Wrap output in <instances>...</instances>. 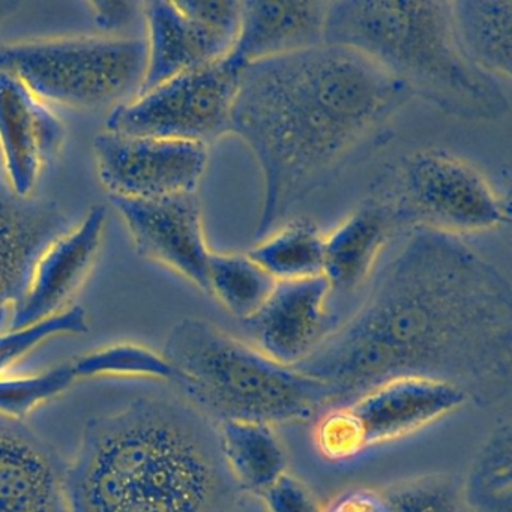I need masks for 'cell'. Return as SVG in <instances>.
Segmentation results:
<instances>
[{
	"label": "cell",
	"instance_id": "1",
	"mask_svg": "<svg viewBox=\"0 0 512 512\" xmlns=\"http://www.w3.org/2000/svg\"><path fill=\"white\" fill-rule=\"evenodd\" d=\"M512 290L461 238L416 232L383 269L352 319L298 365L322 383L326 410L397 377H431L470 398L511 377Z\"/></svg>",
	"mask_w": 512,
	"mask_h": 512
},
{
	"label": "cell",
	"instance_id": "2",
	"mask_svg": "<svg viewBox=\"0 0 512 512\" xmlns=\"http://www.w3.org/2000/svg\"><path fill=\"white\" fill-rule=\"evenodd\" d=\"M410 100L367 56L332 44L242 68L230 134L250 148L262 172L256 238L376 142Z\"/></svg>",
	"mask_w": 512,
	"mask_h": 512
},
{
	"label": "cell",
	"instance_id": "3",
	"mask_svg": "<svg viewBox=\"0 0 512 512\" xmlns=\"http://www.w3.org/2000/svg\"><path fill=\"white\" fill-rule=\"evenodd\" d=\"M68 512H235L218 425L187 397L142 395L92 416L64 466Z\"/></svg>",
	"mask_w": 512,
	"mask_h": 512
},
{
	"label": "cell",
	"instance_id": "4",
	"mask_svg": "<svg viewBox=\"0 0 512 512\" xmlns=\"http://www.w3.org/2000/svg\"><path fill=\"white\" fill-rule=\"evenodd\" d=\"M325 44L367 56L446 115L488 122L509 112L502 83L458 47L449 2H328Z\"/></svg>",
	"mask_w": 512,
	"mask_h": 512
},
{
	"label": "cell",
	"instance_id": "5",
	"mask_svg": "<svg viewBox=\"0 0 512 512\" xmlns=\"http://www.w3.org/2000/svg\"><path fill=\"white\" fill-rule=\"evenodd\" d=\"M163 355L175 368L176 386L215 422L287 424L326 410L319 380L274 361L208 320H179Z\"/></svg>",
	"mask_w": 512,
	"mask_h": 512
},
{
	"label": "cell",
	"instance_id": "6",
	"mask_svg": "<svg viewBox=\"0 0 512 512\" xmlns=\"http://www.w3.org/2000/svg\"><path fill=\"white\" fill-rule=\"evenodd\" d=\"M368 196L382 203L400 235L461 238L509 223L508 197L481 169L443 148H424L392 164Z\"/></svg>",
	"mask_w": 512,
	"mask_h": 512
},
{
	"label": "cell",
	"instance_id": "7",
	"mask_svg": "<svg viewBox=\"0 0 512 512\" xmlns=\"http://www.w3.org/2000/svg\"><path fill=\"white\" fill-rule=\"evenodd\" d=\"M145 38L71 35L0 44V70L14 74L49 104L97 109L139 94Z\"/></svg>",
	"mask_w": 512,
	"mask_h": 512
},
{
	"label": "cell",
	"instance_id": "8",
	"mask_svg": "<svg viewBox=\"0 0 512 512\" xmlns=\"http://www.w3.org/2000/svg\"><path fill=\"white\" fill-rule=\"evenodd\" d=\"M472 400L461 386L431 377H397L319 416L314 443L329 461H349L409 436Z\"/></svg>",
	"mask_w": 512,
	"mask_h": 512
},
{
	"label": "cell",
	"instance_id": "9",
	"mask_svg": "<svg viewBox=\"0 0 512 512\" xmlns=\"http://www.w3.org/2000/svg\"><path fill=\"white\" fill-rule=\"evenodd\" d=\"M242 68L229 58L175 77L118 104L106 131L160 137L208 146L230 134V118Z\"/></svg>",
	"mask_w": 512,
	"mask_h": 512
},
{
	"label": "cell",
	"instance_id": "10",
	"mask_svg": "<svg viewBox=\"0 0 512 512\" xmlns=\"http://www.w3.org/2000/svg\"><path fill=\"white\" fill-rule=\"evenodd\" d=\"M242 2H143L146 68L139 94L227 58Z\"/></svg>",
	"mask_w": 512,
	"mask_h": 512
},
{
	"label": "cell",
	"instance_id": "11",
	"mask_svg": "<svg viewBox=\"0 0 512 512\" xmlns=\"http://www.w3.org/2000/svg\"><path fill=\"white\" fill-rule=\"evenodd\" d=\"M95 166L109 197L164 199L197 193L209 161L200 143L124 136L104 130L94 139Z\"/></svg>",
	"mask_w": 512,
	"mask_h": 512
},
{
	"label": "cell",
	"instance_id": "12",
	"mask_svg": "<svg viewBox=\"0 0 512 512\" xmlns=\"http://www.w3.org/2000/svg\"><path fill=\"white\" fill-rule=\"evenodd\" d=\"M109 199L139 254L172 269L208 293L209 262L214 251L206 242L197 193L152 200Z\"/></svg>",
	"mask_w": 512,
	"mask_h": 512
},
{
	"label": "cell",
	"instance_id": "13",
	"mask_svg": "<svg viewBox=\"0 0 512 512\" xmlns=\"http://www.w3.org/2000/svg\"><path fill=\"white\" fill-rule=\"evenodd\" d=\"M334 295L325 275L278 283L265 305L244 322L251 344L280 364L298 367L340 328Z\"/></svg>",
	"mask_w": 512,
	"mask_h": 512
},
{
	"label": "cell",
	"instance_id": "14",
	"mask_svg": "<svg viewBox=\"0 0 512 512\" xmlns=\"http://www.w3.org/2000/svg\"><path fill=\"white\" fill-rule=\"evenodd\" d=\"M64 122L14 74L0 70V160L16 196L32 199L47 167L61 154Z\"/></svg>",
	"mask_w": 512,
	"mask_h": 512
},
{
	"label": "cell",
	"instance_id": "15",
	"mask_svg": "<svg viewBox=\"0 0 512 512\" xmlns=\"http://www.w3.org/2000/svg\"><path fill=\"white\" fill-rule=\"evenodd\" d=\"M107 221L106 206H92L76 226L41 253L8 328L32 325L70 308L97 262Z\"/></svg>",
	"mask_w": 512,
	"mask_h": 512
},
{
	"label": "cell",
	"instance_id": "16",
	"mask_svg": "<svg viewBox=\"0 0 512 512\" xmlns=\"http://www.w3.org/2000/svg\"><path fill=\"white\" fill-rule=\"evenodd\" d=\"M68 229L61 206L22 199L0 179V328L10 322L38 257Z\"/></svg>",
	"mask_w": 512,
	"mask_h": 512
},
{
	"label": "cell",
	"instance_id": "17",
	"mask_svg": "<svg viewBox=\"0 0 512 512\" xmlns=\"http://www.w3.org/2000/svg\"><path fill=\"white\" fill-rule=\"evenodd\" d=\"M0 512H68L64 466L23 422L0 416Z\"/></svg>",
	"mask_w": 512,
	"mask_h": 512
},
{
	"label": "cell",
	"instance_id": "18",
	"mask_svg": "<svg viewBox=\"0 0 512 512\" xmlns=\"http://www.w3.org/2000/svg\"><path fill=\"white\" fill-rule=\"evenodd\" d=\"M326 10L328 2H242L227 58L244 68L325 44Z\"/></svg>",
	"mask_w": 512,
	"mask_h": 512
},
{
	"label": "cell",
	"instance_id": "19",
	"mask_svg": "<svg viewBox=\"0 0 512 512\" xmlns=\"http://www.w3.org/2000/svg\"><path fill=\"white\" fill-rule=\"evenodd\" d=\"M400 235L388 209L367 199L326 235L323 275L335 295H350L367 283L389 242Z\"/></svg>",
	"mask_w": 512,
	"mask_h": 512
},
{
	"label": "cell",
	"instance_id": "20",
	"mask_svg": "<svg viewBox=\"0 0 512 512\" xmlns=\"http://www.w3.org/2000/svg\"><path fill=\"white\" fill-rule=\"evenodd\" d=\"M452 31L463 55L497 82L511 79V0L449 2Z\"/></svg>",
	"mask_w": 512,
	"mask_h": 512
},
{
	"label": "cell",
	"instance_id": "21",
	"mask_svg": "<svg viewBox=\"0 0 512 512\" xmlns=\"http://www.w3.org/2000/svg\"><path fill=\"white\" fill-rule=\"evenodd\" d=\"M221 454L239 490L262 496L286 475L287 457L274 425L217 422Z\"/></svg>",
	"mask_w": 512,
	"mask_h": 512
},
{
	"label": "cell",
	"instance_id": "22",
	"mask_svg": "<svg viewBox=\"0 0 512 512\" xmlns=\"http://www.w3.org/2000/svg\"><path fill=\"white\" fill-rule=\"evenodd\" d=\"M326 235L307 218L287 221L257 239L248 256L278 283L323 275Z\"/></svg>",
	"mask_w": 512,
	"mask_h": 512
},
{
	"label": "cell",
	"instance_id": "23",
	"mask_svg": "<svg viewBox=\"0 0 512 512\" xmlns=\"http://www.w3.org/2000/svg\"><path fill=\"white\" fill-rule=\"evenodd\" d=\"M277 284L248 254L212 253L208 293L242 322L265 305Z\"/></svg>",
	"mask_w": 512,
	"mask_h": 512
},
{
	"label": "cell",
	"instance_id": "24",
	"mask_svg": "<svg viewBox=\"0 0 512 512\" xmlns=\"http://www.w3.org/2000/svg\"><path fill=\"white\" fill-rule=\"evenodd\" d=\"M77 379H148L176 385L178 376L163 352L137 343H113L71 359Z\"/></svg>",
	"mask_w": 512,
	"mask_h": 512
},
{
	"label": "cell",
	"instance_id": "25",
	"mask_svg": "<svg viewBox=\"0 0 512 512\" xmlns=\"http://www.w3.org/2000/svg\"><path fill=\"white\" fill-rule=\"evenodd\" d=\"M472 512H511V431L500 428L479 454L463 488Z\"/></svg>",
	"mask_w": 512,
	"mask_h": 512
},
{
	"label": "cell",
	"instance_id": "26",
	"mask_svg": "<svg viewBox=\"0 0 512 512\" xmlns=\"http://www.w3.org/2000/svg\"><path fill=\"white\" fill-rule=\"evenodd\" d=\"M79 382L70 361L31 374L0 377V416L23 422Z\"/></svg>",
	"mask_w": 512,
	"mask_h": 512
},
{
	"label": "cell",
	"instance_id": "27",
	"mask_svg": "<svg viewBox=\"0 0 512 512\" xmlns=\"http://www.w3.org/2000/svg\"><path fill=\"white\" fill-rule=\"evenodd\" d=\"M89 331L88 314L82 307H70L56 316L22 328L0 331V377L11 374L20 361L47 341L77 337Z\"/></svg>",
	"mask_w": 512,
	"mask_h": 512
},
{
	"label": "cell",
	"instance_id": "28",
	"mask_svg": "<svg viewBox=\"0 0 512 512\" xmlns=\"http://www.w3.org/2000/svg\"><path fill=\"white\" fill-rule=\"evenodd\" d=\"M382 493L391 512H472L463 490L446 476L407 479Z\"/></svg>",
	"mask_w": 512,
	"mask_h": 512
},
{
	"label": "cell",
	"instance_id": "29",
	"mask_svg": "<svg viewBox=\"0 0 512 512\" xmlns=\"http://www.w3.org/2000/svg\"><path fill=\"white\" fill-rule=\"evenodd\" d=\"M260 497L269 512H325L313 491L289 473Z\"/></svg>",
	"mask_w": 512,
	"mask_h": 512
},
{
	"label": "cell",
	"instance_id": "30",
	"mask_svg": "<svg viewBox=\"0 0 512 512\" xmlns=\"http://www.w3.org/2000/svg\"><path fill=\"white\" fill-rule=\"evenodd\" d=\"M86 8L91 11L92 20L103 35L124 37V32L137 20H143V2L106 0V2H88Z\"/></svg>",
	"mask_w": 512,
	"mask_h": 512
},
{
	"label": "cell",
	"instance_id": "31",
	"mask_svg": "<svg viewBox=\"0 0 512 512\" xmlns=\"http://www.w3.org/2000/svg\"><path fill=\"white\" fill-rule=\"evenodd\" d=\"M325 512H391L382 488H361L338 497Z\"/></svg>",
	"mask_w": 512,
	"mask_h": 512
},
{
	"label": "cell",
	"instance_id": "32",
	"mask_svg": "<svg viewBox=\"0 0 512 512\" xmlns=\"http://www.w3.org/2000/svg\"><path fill=\"white\" fill-rule=\"evenodd\" d=\"M20 8V2L16 0H0V31L4 28L5 23L17 13Z\"/></svg>",
	"mask_w": 512,
	"mask_h": 512
}]
</instances>
